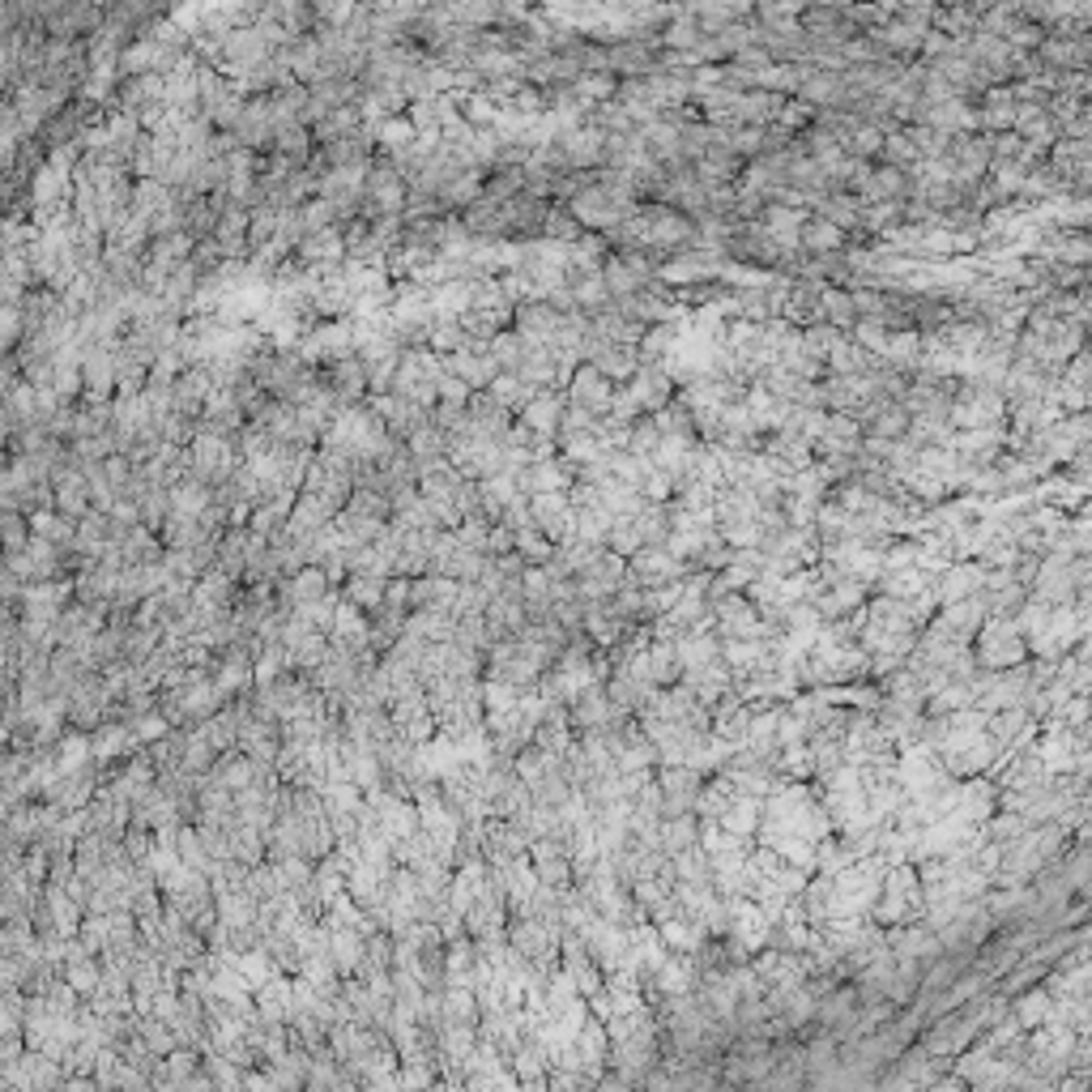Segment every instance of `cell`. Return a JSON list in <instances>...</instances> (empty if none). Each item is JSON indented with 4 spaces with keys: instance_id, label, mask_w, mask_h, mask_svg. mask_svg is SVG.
<instances>
[{
    "instance_id": "603a6c76",
    "label": "cell",
    "mask_w": 1092,
    "mask_h": 1092,
    "mask_svg": "<svg viewBox=\"0 0 1092 1092\" xmlns=\"http://www.w3.org/2000/svg\"><path fill=\"white\" fill-rule=\"evenodd\" d=\"M606 550L610 555H619V559H636L640 550H644V538L636 530V521H614V530L606 534Z\"/></svg>"
},
{
    "instance_id": "d6986e66",
    "label": "cell",
    "mask_w": 1092,
    "mask_h": 1092,
    "mask_svg": "<svg viewBox=\"0 0 1092 1092\" xmlns=\"http://www.w3.org/2000/svg\"><path fill=\"white\" fill-rule=\"evenodd\" d=\"M517 555L526 559L530 567H546L550 559H555V543H550V538L543 534V530H521L517 534Z\"/></svg>"
},
{
    "instance_id": "f1b7e54d",
    "label": "cell",
    "mask_w": 1092,
    "mask_h": 1092,
    "mask_svg": "<svg viewBox=\"0 0 1092 1092\" xmlns=\"http://www.w3.org/2000/svg\"><path fill=\"white\" fill-rule=\"evenodd\" d=\"M500 526H509L513 534H521V530H534V513H530V500H513L509 509H504Z\"/></svg>"
},
{
    "instance_id": "8fae6325",
    "label": "cell",
    "mask_w": 1092,
    "mask_h": 1092,
    "mask_svg": "<svg viewBox=\"0 0 1092 1092\" xmlns=\"http://www.w3.org/2000/svg\"><path fill=\"white\" fill-rule=\"evenodd\" d=\"M487 393H491V398H496L504 410H509V415H521V410H526V406L538 398V393H534L517 372H500L496 380H491Z\"/></svg>"
},
{
    "instance_id": "ba28073f",
    "label": "cell",
    "mask_w": 1092,
    "mask_h": 1092,
    "mask_svg": "<svg viewBox=\"0 0 1092 1092\" xmlns=\"http://www.w3.org/2000/svg\"><path fill=\"white\" fill-rule=\"evenodd\" d=\"M445 372H449V376H457V380H466V385H470L474 393H487V389H491V380L500 376L496 359H491V355H470V351H457V355H449V359H445Z\"/></svg>"
},
{
    "instance_id": "d4e9b609",
    "label": "cell",
    "mask_w": 1092,
    "mask_h": 1092,
    "mask_svg": "<svg viewBox=\"0 0 1092 1092\" xmlns=\"http://www.w3.org/2000/svg\"><path fill=\"white\" fill-rule=\"evenodd\" d=\"M466 342H470V338H466V329L457 325V321H436V325H432V338H427V346H432L440 359L466 351Z\"/></svg>"
},
{
    "instance_id": "9c48e42d",
    "label": "cell",
    "mask_w": 1092,
    "mask_h": 1092,
    "mask_svg": "<svg viewBox=\"0 0 1092 1092\" xmlns=\"http://www.w3.org/2000/svg\"><path fill=\"white\" fill-rule=\"evenodd\" d=\"M295 257L304 261V265H346V235H342V227H329V231L308 235V240L295 248Z\"/></svg>"
},
{
    "instance_id": "ac0fdd59",
    "label": "cell",
    "mask_w": 1092,
    "mask_h": 1092,
    "mask_svg": "<svg viewBox=\"0 0 1092 1092\" xmlns=\"http://www.w3.org/2000/svg\"><path fill=\"white\" fill-rule=\"evenodd\" d=\"M419 146V129L410 124V116H393L380 124V154H402Z\"/></svg>"
},
{
    "instance_id": "4316f807",
    "label": "cell",
    "mask_w": 1092,
    "mask_h": 1092,
    "mask_svg": "<svg viewBox=\"0 0 1092 1092\" xmlns=\"http://www.w3.org/2000/svg\"><path fill=\"white\" fill-rule=\"evenodd\" d=\"M457 538H462V546H466V550H483V555H487L491 521H487V517H470V521H462V530H457Z\"/></svg>"
},
{
    "instance_id": "2e32d148",
    "label": "cell",
    "mask_w": 1092,
    "mask_h": 1092,
    "mask_svg": "<svg viewBox=\"0 0 1092 1092\" xmlns=\"http://www.w3.org/2000/svg\"><path fill=\"white\" fill-rule=\"evenodd\" d=\"M841 244H845V231L824 223V218H811V223L802 227V248L811 252V257H832V252H841Z\"/></svg>"
},
{
    "instance_id": "4dcf8cb0",
    "label": "cell",
    "mask_w": 1092,
    "mask_h": 1092,
    "mask_svg": "<svg viewBox=\"0 0 1092 1092\" xmlns=\"http://www.w3.org/2000/svg\"><path fill=\"white\" fill-rule=\"evenodd\" d=\"M385 606H402V610H410V580L393 576V580L385 584Z\"/></svg>"
},
{
    "instance_id": "7a4b0ae2",
    "label": "cell",
    "mask_w": 1092,
    "mask_h": 1092,
    "mask_svg": "<svg viewBox=\"0 0 1092 1092\" xmlns=\"http://www.w3.org/2000/svg\"><path fill=\"white\" fill-rule=\"evenodd\" d=\"M325 376V385L334 389V398L342 406H363L372 398V385H368V368H363V359H342V363H329V368H321Z\"/></svg>"
},
{
    "instance_id": "4fadbf2b",
    "label": "cell",
    "mask_w": 1092,
    "mask_h": 1092,
    "mask_svg": "<svg viewBox=\"0 0 1092 1092\" xmlns=\"http://www.w3.org/2000/svg\"><path fill=\"white\" fill-rule=\"evenodd\" d=\"M171 205H176V193H171V188L163 184V180H137V188H133V210L141 214V218H154L163 214V210H171Z\"/></svg>"
},
{
    "instance_id": "44dd1931",
    "label": "cell",
    "mask_w": 1092,
    "mask_h": 1092,
    "mask_svg": "<svg viewBox=\"0 0 1092 1092\" xmlns=\"http://www.w3.org/2000/svg\"><path fill=\"white\" fill-rule=\"evenodd\" d=\"M530 355V342L517 334V329H509V334H500L496 342H491V359H496V368L500 372H517L521 363H526Z\"/></svg>"
},
{
    "instance_id": "7c38bea8",
    "label": "cell",
    "mask_w": 1092,
    "mask_h": 1092,
    "mask_svg": "<svg viewBox=\"0 0 1092 1092\" xmlns=\"http://www.w3.org/2000/svg\"><path fill=\"white\" fill-rule=\"evenodd\" d=\"M316 150H321V146H316V137H312L308 124H287V129L274 133V154L295 158L299 167H308V158H312Z\"/></svg>"
},
{
    "instance_id": "9a60e30c",
    "label": "cell",
    "mask_w": 1092,
    "mask_h": 1092,
    "mask_svg": "<svg viewBox=\"0 0 1092 1092\" xmlns=\"http://www.w3.org/2000/svg\"><path fill=\"white\" fill-rule=\"evenodd\" d=\"M580 235H584V227L576 223V214H572V205H550V214H546V227H543V240H550V244H563V248H572V244H580Z\"/></svg>"
},
{
    "instance_id": "8992f818",
    "label": "cell",
    "mask_w": 1092,
    "mask_h": 1092,
    "mask_svg": "<svg viewBox=\"0 0 1092 1092\" xmlns=\"http://www.w3.org/2000/svg\"><path fill=\"white\" fill-rule=\"evenodd\" d=\"M631 398L640 402V410H666L670 406V376H666V368H661V363H640V372L631 376Z\"/></svg>"
},
{
    "instance_id": "f546056e",
    "label": "cell",
    "mask_w": 1092,
    "mask_h": 1092,
    "mask_svg": "<svg viewBox=\"0 0 1092 1092\" xmlns=\"http://www.w3.org/2000/svg\"><path fill=\"white\" fill-rule=\"evenodd\" d=\"M517 550V534L509 526H491V538H487V555L500 559V555H513Z\"/></svg>"
},
{
    "instance_id": "1f68e13d",
    "label": "cell",
    "mask_w": 1092,
    "mask_h": 1092,
    "mask_svg": "<svg viewBox=\"0 0 1092 1092\" xmlns=\"http://www.w3.org/2000/svg\"><path fill=\"white\" fill-rule=\"evenodd\" d=\"M158 734H167V721H163V717L150 713V717L137 721V738H158Z\"/></svg>"
},
{
    "instance_id": "7402d4cb",
    "label": "cell",
    "mask_w": 1092,
    "mask_h": 1092,
    "mask_svg": "<svg viewBox=\"0 0 1092 1092\" xmlns=\"http://www.w3.org/2000/svg\"><path fill=\"white\" fill-rule=\"evenodd\" d=\"M824 321L841 334V329H858V308H853V295L849 291H824Z\"/></svg>"
},
{
    "instance_id": "30bf717a",
    "label": "cell",
    "mask_w": 1092,
    "mask_h": 1092,
    "mask_svg": "<svg viewBox=\"0 0 1092 1092\" xmlns=\"http://www.w3.org/2000/svg\"><path fill=\"white\" fill-rule=\"evenodd\" d=\"M214 504V487H205L197 479H184L171 487V513L176 517H188V521H201V513Z\"/></svg>"
},
{
    "instance_id": "6da1fadb",
    "label": "cell",
    "mask_w": 1092,
    "mask_h": 1092,
    "mask_svg": "<svg viewBox=\"0 0 1092 1092\" xmlns=\"http://www.w3.org/2000/svg\"><path fill=\"white\" fill-rule=\"evenodd\" d=\"M614 393H619V385L614 380H606L597 368H584L572 376V385H567V402L580 406V410H589L593 419H606L610 415V406H614Z\"/></svg>"
},
{
    "instance_id": "e0dca14e",
    "label": "cell",
    "mask_w": 1092,
    "mask_h": 1092,
    "mask_svg": "<svg viewBox=\"0 0 1092 1092\" xmlns=\"http://www.w3.org/2000/svg\"><path fill=\"white\" fill-rule=\"evenodd\" d=\"M385 584L389 580H376V576H351V580L342 584V597H346V602H355L359 610H372L376 614L380 606H385Z\"/></svg>"
},
{
    "instance_id": "cb8c5ba5",
    "label": "cell",
    "mask_w": 1092,
    "mask_h": 1092,
    "mask_svg": "<svg viewBox=\"0 0 1092 1092\" xmlns=\"http://www.w3.org/2000/svg\"><path fill=\"white\" fill-rule=\"evenodd\" d=\"M278 227H282V210H274V205H257V210H252V231H248L252 252L265 248V244H274L278 240Z\"/></svg>"
},
{
    "instance_id": "52a82bcc",
    "label": "cell",
    "mask_w": 1092,
    "mask_h": 1092,
    "mask_svg": "<svg viewBox=\"0 0 1092 1092\" xmlns=\"http://www.w3.org/2000/svg\"><path fill=\"white\" fill-rule=\"evenodd\" d=\"M278 593H287L291 602H295V610L299 606H316V602H325L329 593H334V584H329V576H325V567H304V572L299 576H278Z\"/></svg>"
},
{
    "instance_id": "ffe728a7",
    "label": "cell",
    "mask_w": 1092,
    "mask_h": 1092,
    "mask_svg": "<svg viewBox=\"0 0 1092 1092\" xmlns=\"http://www.w3.org/2000/svg\"><path fill=\"white\" fill-rule=\"evenodd\" d=\"M462 483H466V479L449 466V470H440V474H427V479L419 483V496H423L427 504H453L457 491H462Z\"/></svg>"
},
{
    "instance_id": "484cf974",
    "label": "cell",
    "mask_w": 1092,
    "mask_h": 1092,
    "mask_svg": "<svg viewBox=\"0 0 1092 1092\" xmlns=\"http://www.w3.org/2000/svg\"><path fill=\"white\" fill-rule=\"evenodd\" d=\"M299 218H304V231H308V235L338 227V214H334V205H329L325 197H312L308 205H299Z\"/></svg>"
},
{
    "instance_id": "277c9868",
    "label": "cell",
    "mask_w": 1092,
    "mask_h": 1092,
    "mask_svg": "<svg viewBox=\"0 0 1092 1092\" xmlns=\"http://www.w3.org/2000/svg\"><path fill=\"white\" fill-rule=\"evenodd\" d=\"M513 329H517V334L526 338L530 346H550V342L559 338V329H563V316L550 308V304H521Z\"/></svg>"
},
{
    "instance_id": "83f0119b",
    "label": "cell",
    "mask_w": 1092,
    "mask_h": 1092,
    "mask_svg": "<svg viewBox=\"0 0 1092 1092\" xmlns=\"http://www.w3.org/2000/svg\"><path fill=\"white\" fill-rule=\"evenodd\" d=\"M436 389H440V402H445V406H470V402H474V389L466 385V380L449 376V372L440 376V385H436Z\"/></svg>"
},
{
    "instance_id": "5b68a950",
    "label": "cell",
    "mask_w": 1092,
    "mask_h": 1092,
    "mask_svg": "<svg viewBox=\"0 0 1092 1092\" xmlns=\"http://www.w3.org/2000/svg\"><path fill=\"white\" fill-rule=\"evenodd\" d=\"M248 231H252V210H240V205H231V210L218 218V231H214V244L223 248V257L227 261H248L252 257V240H248Z\"/></svg>"
},
{
    "instance_id": "5bb4252c",
    "label": "cell",
    "mask_w": 1092,
    "mask_h": 1092,
    "mask_svg": "<svg viewBox=\"0 0 1092 1092\" xmlns=\"http://www.w3.org/2000/svg\"><path fill=\"white\" fill-rule=\"evenodd\" d=\"M457 99H462V120L470 124V129H479V133H491V129H496V120H500L504 107L491 99L487 90H479V94H457Z\"/></svg>"
},
{
    "instance_id": "3957f363",
    "label": "cell",
    "mask_w": 1092,
    "mask_h": 1092,
    "mask_svg": "<svg viewBox=\"0 0 1092 1092\" xmlns=\"http://www.w3.org/2000/svg\"><path fill=\"white\" fill-rule=\"evenodd\" d=\"M563 410H567V393H559V389H546V393H538V398L521 410V423L530 427V432H538V436H550V440H559V432H563Z\"/></svg>"
}]
</instances>
